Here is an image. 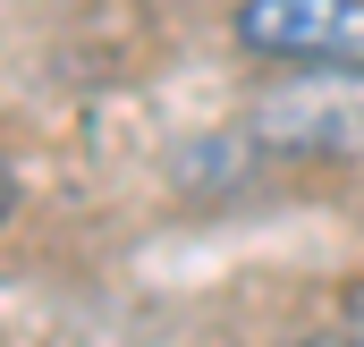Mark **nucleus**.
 <instances>
[{"instance_id": "obj_1", "label": "nucleus", "mask_w": 364, "mask_h": 347, "mask_svg": "<svg viewBox=\"0 0 364 347\" xmlns=\"http://www.w3.org/2000/svg\"><path fill=\"white\" fill-rule=\"evenodd\" d=\"M246 144L272 161H356L364 153V68H288L246 102Z\"/></svg>"}, {"instance_id": "obj_2", "label": "nucleus", "mask_w": 364, "mask_h": 347, "mask_svg": "<svg viewBox=\"0 0 364 347\" xmlns=\"http://www.w3.org/2000/svg\"><path fill=\"white\" fill-rule=\"evenodd\" d=\"M229 26L279 68H364V0H237Z\"/></svg>"}, {"instance_id": "obj_3", "label": "nucleus", "mask_w": 364, "mask_h": 347, "mask_svg": "<svg viewBox=\"0 0 364 347\" xmlns=\"http://www.w3.org/2000/svg\"><path fill=\"white\" fill-rule=\"evenodd\" d=\"M246 161H255V144H246V127L237 136H212V144H195V153H178V186H246Z\"/></svg>"}, {"instance_id": "obj_4", "label": "nucleus", "mask_w": 364, "mask_h": 347, "mask_svg": "<svg viewBox=\"0 0 364 347\" xmlns=\"http://www.w3.org/2000/svg\"><path fill=\"white\" fill-rule=\"evenodd\" d=\"M296 347H364V339H356V331H305Z\"/></svg>"}, {"instance_id": "obj_5", "label": "nucleus", "mask_w": 364, "mask_h": 347, "mask_svg": "<svg viewBox=\"0 0 364 347\" xmlns=\"http://www.w3.org/2000/svg\"><path fill=\"white\" fill-rule=\"evenodd\" d=\"M0 220H9V170H0Z\"/></svg>"}]
</instances>
